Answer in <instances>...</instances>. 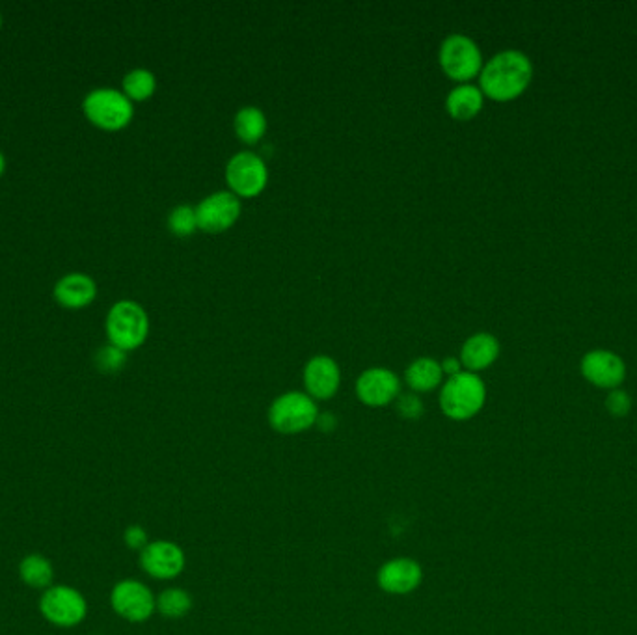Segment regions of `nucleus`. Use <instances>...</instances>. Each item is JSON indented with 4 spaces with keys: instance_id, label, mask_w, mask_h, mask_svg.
Listing matches in <instances>:
<instances>
[{
    "instance_id": "20",
    "label": "nucleus",
    "mask_w": 637,
    "mask_h": 635,
    "mask_svg": "<svg viewBox=\"0 0 637 635\" xmlns=\"http://www.w3.org/2000/svg\"><path fill=\"white\" fill-rule=\"evenodd\" d=\"M19 580L30 589L45 591L55 585V567L51 559L43 554H27L19 561Z\"/></svg>"
},
{
    "instance_id": "7",
    "label": "nucleus",
    "mask_w": 637,
    "mask_h": 635,
    "mask_svg": "<svg viewBox=\"0 0 637 635\" xmlns=\"http://www.w3.org/2000/svg\"><path fill=\"white\" fill-rule=\"evenodd\" d=\"M438 62L451 81L464 84L472 81L474 77H479L483 69V53L470 36L455 32L446 36L440 43Z\"/></svg>"
},
{
    "instance_id": "13",
    "label": "nucleus",
    "mask_w": 637,
    "mask_h": 635,
    "mask_svg": "<svg viewBox=\"0 0 637 635\" xmlns=\"http://www.w3.org/2000/svg\"><path fill=\"white\" fill-rule=\"evenodd\" d=\"M583 379L602 390H617L626 379V364L615 352L606 349L589 351L580 364Z\"/></svg>"
},
{
    "instance_id": "14",
    "label": "nucleus",
    "mask_w": 637,
    "mask_h": 635,
    "mask_svg": "<svg viewBox=\"0 0 637 635\" xmlns=\"http://www.w3.org/2000/svg\"><path fill=\"white\" fill-rule=\"evenodd\" d=\"M302 380L306 393L313 401H328L341 386V369L332 356L315 354L304 365Z\"/></svg>"
},
{
    "instance_id": "18",
    "label": "nucleus",
    "mask_w": 637,
    "mask_h": 635,
    "mask_svg": "<svg viewBox=\"0 0 637 635\" xmlns=\"http://www.w3.org/2000/svg\"><path fill=\"white\" fill-rule=\"evenodd\" d=\"M483 105H485V95L479 86L470 82L455 86L446 97V110L449 116L459 122L474 120L475 116L483 110Z\"/></svg>"
},
{
    "instance_id": "31",
    "label": "nucleus",
    "mask_w": 637,
    "mask_h": 635,
    "mask_svg": "<svg viewBox=\"0 0 637 635\" xmlns=\"http://www.w3.org/2000/svg\"><path fill=\"white\" fill-rule=\"evenodd\" d=\"M4 172H6V157H4V153L0 151V177L4 176Z\"/></svg>"
},
{
    "instance_id": "24",
    "label": "nucleus",
    "mask_w": 637,
    "mask_h": 635,
    "mask_svg": "<svg viewBox=\"0 0 637 635\" xmlns=\"http://www.w3.org/2000/svg\"><path fill=\"white\" fill-rule=\"evenodd\" d=\"M168 230L172 231L176 237H190L194 231L198 230V217H196V207L190 203H179L170 215H168Z\"/></svg>"
},
{
    "instance_id": "23",
    "label": "nucleus",
    "mask_w": 637,
    "mask_h": 635,
    "mask_svg": "<svg viewBox=\"0 0 637 635\" xmlns=\"http://www.w3.org/2000/svg\"><path fill=\"white\" fill-rule=\"evenodd\" d=\"M192 604H194L192 596L181 587L164 589L163 593L157 596V611L163 615L164 619H170V621L187 617Z\"/></svg>"
},
{
    "instance_id": "10",
    "label": "nucleus",
    "mask_w": 637,
    "mask_h": 635,
    "mask_svg": "<svg viewBox=\"0 0 637 635\" xmlns=\"http://www.w3.org/2000/svg\"><path fill=\"white\" fill-rule=\"evenodd\" d=\"M140 568L153 580H176L187 567L185 550L174 541H150L140 552Z\"/></svg>"
},
{
    "instance_id": "21",
    "label": "nucleus",
    "mask_w": 637,
    "mask_h": 635,
    "mask_svg": "<svg viewBox=\"0 0 637 635\" xmlns=\"http://www.w3.org/2000/svg\"><path fill=\"white\" fill-rule=\"evenodd\" d=\"M267 127H269L267 116L256 105L241 107L233 116L235 135L248 146L258 144L259 140L267 133Z\"/></svg>"
},
{
    "instance_id": "25",
    "label": "nucleus",
    "mask_w": 637,
    "mask_h": 635,
    "mask_svg": "<svg viewBox=\"0 0 637 635\" xmlns=\"http://www.w3.org/2000/svg\"><path fill=\"white\" fill-rule=\"evenodd\" d=\"M94 364L99 373L103 375H116L127 365V352L114 347V345H103L94 354Z\"/></svg>"
},
{
    "instance_id": "6",
    "label": "nucleus",
    "mask_w": 637,
    "mask_h": 635,
    "mask_svg": "<svg viewBox=\"0 0 637 635\" xmlns=\"http://www.w3.org/2000/svg\"><path fill=\"white\" fill-rule=\"evenodd\" d=\"M317 401L306 392H285L269 406V425L276 433L300 434L310 431L319 418Z\"/></svg>"
},
{
    "instance_id": "26",
    "label": "nucleus",
    "mask_w": 637,
    "mask_h": 635,
    "mask_svg": "<svg viewBox=\"0 0 637 635\" xmlns=\"http://www.w3.org/2000/svg\"><path fill=\"white\" fill-rule=\"evenodd\" d=\"M395 408L397 414L405 419H420L425 412V405L421 403L418 393H399V397L395 399Z\"/></svg>"
},
{
    "instance_id": "27",
    "label": "nucleus",
    "mask_w": 637,
    "mask_h": 635,
    "mask_svg": "<svg viewBox=\"0 0 637 635\" xmlns=\"http://www.w3.org/2000/svg\"><path fill=\"white\" fill-rule=\"evenodd\" d=\"M606 408H608L611 416L624 418L632 410V399H630L628 393L619 390V388L611 390L610 395L606 397Z\"/></svg>"
},
{
    "instance_id": "3",
    "label": "nucleus",
    "mask_w": 637,
    "mask_h": 635,
    "mask_svg": "<svg viewBox=\"0 0 637 635\" xmlns=\"http://www.w3.org/2000/svg\"><path fill=\"white\" fill-rule=\"evenodd\" d=\"M110 345L125 352L140 349L150 336V317L135 300H118L105 319Z\"/></svg>"
},
{
    "instance_id": "17",
    "label": "nucleus",
    "mask_w": 637,
    "mask_h": 635,
    "mask_svg": "<svg viewBox=\"0 0 637 635\" xmlns=\"http://www.w3.org/2000/svg\"><path fill=\"white\" fill-rule=\"evenodd\" d=\"M500 351H502V345L496 336L488 332H477L462 343L459 360L464 371L479 373L498 360Z\"/></svg>"
},
{
    "instance_id": "22",
    "label": "nucleus",
    "mask_w": 637,
    "mask_h": 635,
    "mask_svg": "<svg viewBox=\"0 0 637 635\" xmlns=\"http://www.w3.org/2000/svg\"><path fill=\"white\" fill-rule=\"evenodd\" d=\"M157 90V77L151 69L135 68L131 69L122 81V92L127 95L133 103L148 101Z\"/></svg>"
},
{
    "instance_id": "5",
    "label": "nucleus",
    "mask_w": 637,
    "mask_h": 635,
    "mask_svg": "<svg viewBox=\"0 0 637 635\" xmlns=\"http://www.w3.org/2000/svg\"><path fill=\"white\" fill-rule=\"evenodd\" d=\"M40 615L56 628H77L88 617V600L79 589L68 583H55L45 589L38 602Z\"/></svg>"
},
{
    "instance_id": "8",
    "label": "nucleus",
    "mask_w": 637,
    "mask_h": 635,
    "mask_svg": "<svg viewBox=\"0 0 637 635\" xmlns=\"http://www.w3.org/2000/svg\"><path fill=\"white\" fill-rule=\"evenodd\" d=\"M226 183L239 198H256L269 183V168L256 151H239L226 163Z\"/></svg>"
},
{
    "instance_id": "11",
    "label": "nucleus",
    "mask_w": 637,
    "mask_h": 635,
    "mask_svg": "<svg viewBox=\"0 0 637 635\" xmlns=\"http://www.w3.org/2000/svg\"><path fill=\"white\" fill-rule=\"evenodd\" d=\"M241 211V198L235 196L231 190L213 192L196 205L198 230L205 233H222L230 230L241 217Z\"/></svg>"
},
{
    "instance_id": "12",
    "label": "nucleus",
    "mask_w": 637,
    "mask_h": 635,
    "mask_svg": "<svg viewBox=\"0 0 637 635\" xmlns=\"http://www.w3.org/2000/svg\"><path fill=\"white\" fill-rule=\"evenodd\" d=\"M356 397L371 408L392 405L401 393V380L388 367H369L356 379Z\"/></svg>"
},
{
    "instance_id": "16",
    "label": "nucleus",
    "mask_w": 637,
    "mask_h": 635,
    "mask_svg": "<svg viewBox=\"0 0 637 635\" xmlns=\"http://www.w3.org/2000/svg\"><path fill=\"white\" fill-rule=\"evenodd\" d=\"M95 297H97V284L92 276L84 272H71L62 276L53 289L56 304L66 310H82L90 306Z\"/></svg>"
},
{
    "instance_id": "2",
    "label": "nucleus",
    "mask_w": 637,
    "mask_h": 635,
    "mask_svg": "<svg viewBox=\"0 0 637 635\" xmlns=\"http://www.w3.org/2000/svg\"><path fill=\"white\" fill-rule=\"evenodd\" d=\"M487 403V386L477 373L461 371L440 388V408L453 421H468Z\"/></svg>"
},
{
    "instance_id": "15",
    "label": "nucleus",
    "mask_w": 637,
    "mask_h": 635,
    "mask_svg": "<svg viewBox=\"0 0 637 635\" xmlns=\"http://www.w3.org/2000/svg\"><path fill=\"white\" fill-rule=\"evenodd\" d=\"M423 581V568L412 557H395L386 561L377 572V583L388 595H410Z\"/></svg>"
},
{
    "instance_id": "30",
    "label": "nucleus",
    "mask_w": 637,
    "mask_h": 635,
    "mask_svg": "<svg viewBox=\"0 0 637 635\" xmlns=\"http://www.w3.org/2000/svg\"><path fill=\"white\" fill-rule=\"evenodd\" d=\"M336 425H338V419L336 416H332V414H319V418H317V427L321 429V431H325V433H330V431H334L336 429Z\"/></svg>"
},
{
    "instance_id": "19",
    "label": "nucleus",
    "mask_w": 637,
    "mask_h": 635,
    "mask_svg": "<svg viewBox=\"0 0 637 635\" xmlns=\"http://www.w3.org/2000/svg\"><path fill=\"white\" fill-rule=\"evenodd\" d=\"M405 382L414 393H431L442 386V365L431 356H420L405 369Z\"/></svg>"
},
{
    "instance_id": "9",
    "label": "nucleus",
    "mask_w": 637,
    "mask_h": 635,
    "mask_svg": "<svg viewBox=\"0 0 637 635\" xmlns=\"http://www.w3.org/2000/svg\"><path fill=\"white\" fill-rule=\"evenodd\" d=\"M109 602L118 617L133 624L150 621L157 611V596L144 581L133 578L118 581L110 589Z\"/></svg>"
},
{
    "instance_id": "32",
    "label": "nucleus",
    "mask_w": 637,
    "mask_h": 635,
    "mask_svg": "<svg viewBox=\"0 0 637 635\" xmlns=\"http://www.w3.org/2000/svg\"><path fill=\"white\" fill-rule=\"evenodd\" d=\"M0 28H2V14H0Z\"/></svg>"
},
{
    "instance_id": "4",
    "label": "nucleus",
    "mask_w": 637,
    "mask_h": 635,
    "mask_svg": "<svg viewBox=\"0 0 637 635\" xmlns=\"http://www.w3.org/2000/svg\"><path fill=\"white\" fill-rule=\"evenodd\" d=\"M82 114L101 131H122L135 118L133 101L116 88H94L82 99Z\"/></svg>"
},
{
    "instance_id": "1",
    "label": "nucleus",
    "mask_w": 637,
    "mask_h": 635,
    "mask_svg": "<svg viewBox=\"0 0 637 635\" xmlns=\"http://www.w3.org/2000/svg\"><path fill=\"white\" fill-rule=\"evenodd\" d=\"M533 81V64L518 49H505L492 56L479 73V88L494 101H513L528 90Z\"/></svg>"
},
{
    "instance_id": "28",
    "label": "nucleus",
    "mask_w": 637,
    "mask_h": 635,
    "mask_svg": "<svg viewBox=\"0 0 637 635\" xmlns=\"http://www.w3.org/2000/svg\"><path fill=\"white\" fill-rule=\"evenodd\" d=\"M123 542H125V546L129 550H135V552L140 554L150 544V535H148V531L144 527L133 524V526L125 527Z\"/></svg>"
},
{
    "instance_id": "29",
    "label": "nucleus",
    "mask_w": 637,
    "mask_h": 635,
    "mask_svg": "<svg viewBox=\"0 0 637 635\" xmlns=\"http://www.w3.org/2000/svg\"><path fill=\"white\" fill-rule=\"evenodd\" d=\"M442 373H444V377H455V375H459L461 371H464V367H462L461 360L459 358H453V356H446L442 362Z\"/></svg>"
}]
</instances>
